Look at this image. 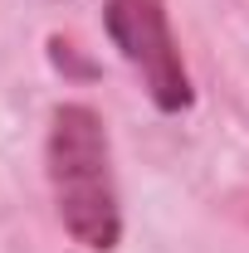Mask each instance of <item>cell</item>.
<instances>
[{
    "label": "cell",
    "mask_w": 249,
    "mask_h": 253,
    "mask_svg": "<svg viewBox=\"0 0 249 253\" xmlns=\"http://www.w3.org/2000/svg\"><path fill=\"white\" fill-rule=\"evenodd\" d=\"M108 34L123 49V59L142 73V83L161 112L190 107V78L176 54L161 0H108Z\"/></svg>",
    "instance_id": "obj_2"
},
{
    "label": "cell",
    "mask_w": 249,
    "mask_h": 253,
    "mask_svg": "<svg viewBox=\"0 0 249 253\" xmlns=\"http://www.w3.org/2000/svg\"><path fill=\"white\" fill-rule=\"evenodd\" d=\"M49 185H54L63 229L83 249H118L123 214H118V190H113V166H108V131H103V117L83 102H63L54 112Z\"/></svg>",
    "instance_id": "obj_1"
}]
</instances>
